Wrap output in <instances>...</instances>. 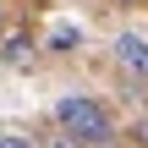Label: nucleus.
Listing matches in <instances>:
<instances>
[{
  "label": "nucleus",
  "mask_w": 148,
  "mask_h": 148,
  "mask_svg": "<svg viewBox=\"0 0 148 148\" xmlns=\"http://www.w3.org/2000/svg\"><path fill=\"white\" fill-rule=\"evenodd\" d=\"M115 5H137V0H115Z\"/></svg>",
  "instance_id": "nucleus-7"
},
{
  "label": "nucleus",
  "mask_w": 148,
  "mask_h": 148,
  "mask_svg": "<svg viewBox=\"0 0 148 148\" xmlns=\"http://www.w3.org/2000/svg\"><path fill=\"white\" fill-rule=\"evenodd\" d=\"M132 143H137V148H148V115L137 121V126H132Z\"/></svg>",
  "instance_id": "nucleus-6"
},
{
  "label": "nucleus",
  "mask_w": 148,
  "mask_h": 148,
  "mask_svg": "<svg viewBox=\"0 0 148 148\" xmlns=\"http://www.w3.org/2000/svg\"><path fill=\"white\" fill-rule=\"evenodd\" d=\"M33 33H5V49H0V60L11 66V71H22V66H33Z\"/></svg>",
  "instance_id": "nucleus-3"
},
{
  "label": "nucleus",
  "mask_w": 148,
  "mask_h": 148,
  "mask_svg": "<svg viewBox=\"0 0 148 148\" xmlns=\"http://www.w3.org/2000/svg\"><path fill=\"white\" fill-rule=\"evenodd\" d=\"M0 33H5V11H0Z\"/></svg>",
  "instance_id": "nucleus-8"
},
{
  "label": "nucleus",
  "mask_w": 148,
  "mask_h": 148,
  "mask_svg": "<svg viewBox=\"0 0 148 148\" xmlns=\"http://www.w3.org/2000/svg\"><path fill=\"white\" fill-rule=\"evenodd\" d=\"M55 126H60L77 148H104V143H115V121H110V110H104L93 93H66V99L55 104Z\"/></svg>",
  "instance_id": "nucleus-1"
},
{
  "label": "nucleus",
  "mask_w": 148,
  "mask_h": 148,
  "mask_svg": "<svg viewBox=\"0 0 148 148\" xmlns=\"http://www.w3.org/2000/svg\"><path fill=\"white\" fill-rule=\"evenodd\" d=\"M115 60H121L126 71L148 77V38L143 33H121V38H115Z\"/></svg>",
  "instance_id": "nucleus-2"
},
{
  "label": "nucleus",
  "mask_w": 148,
  "mask_h": 148,
  "mask_svg": "<svg viewBox=\"0 0 148 148\" xmlns=\"http://www.w3.org/2000/svg\"><path fill=\"white\" fill-rule=\"evenodd\" d=\"M0 148H33V137H22V132H0Z\"/></svg>",
  "instance_id": "nucleus-5"
},
{
  "label": "nucleus",
  "mask_w": 148,
  "mask_h": 148,
  "mask_svg": "<svg viewBox=\"0 0 148 148\" xmlns=\"http://www.w3.org/2000/svg\"><path fill=\"white\" fill-rule=\"evenodd\" d=\"M49 49H55V55H71V49H77V27H55V33H49Z\"/></svg>",
  "instance_id": "nucleus-4"
}]
</instances>
